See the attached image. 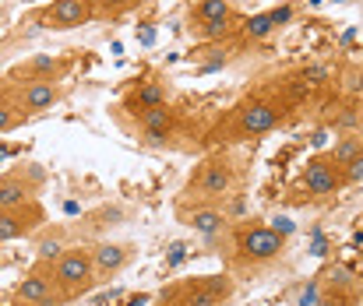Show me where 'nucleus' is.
Returning a JSON list of instances; mask_svg holds the SVG:
<instances>
[{"instance_id": "21", "label": "nucleus", "mask_w": 363, "mask_h": 306, "mask_svg": "<svg viewBox=\"0 0 363 306\" xmlns=\"http://www.w3.org/2000/svg\"><path fill=\"white\" fill-rule=\"evenodd\" d=\"M360 152H363V141H346V144H339V148H335V166H346V162H353Z\"/></svg>"}, {"instance_id": "20", "label": "nucleus", "mask_w": 363, "mask_h": 306, "mask_svg": "<svg viewBox=\"0 0 363 306\" xmlns=\"http://www.w3.org/2000/svg\"><path fill=\"white\" fill-rule=\"evenodd\" d=\"M138 0H92V11L103 14V18H117L123 11H130Z\"/></svg>"}, {"instance_id": "29", "label": "nucleus", "mask_w": 363, "mask_h": 306, "mask_svg": "<svg viewBox=\"0 0 363 306\" xmlns=\"http://www.w3.org/2000/svg\"><path fill=\"white\" fill-rule=\"evenodd\" d=\"M339 4H350V0H339Z\"/></svg>"}, {"instance_id": "6", "label": "nucleus", "mask_w": 363, "mask_h": 306, "mask_svg": "<svg viewBox=\"0 0 363 306\" xmlns=\"http://www.w3.org/2000/svg\"><path fill=\"white\" fill-rule=\"evenodd\" d=\"M14 99L25 109V116H35V113H46V109H53L57 102L64 99V89L53 78H28V81L18 85Z\"/></svg>"}, {"instance_id": "18", "label": "nucleus", "mask_w": 363, "mask_h": 306, "mask_svg": "<svg viewBox=\"0 0 363 306\" xmlns=\"http://www.w3.org/2000/svg\"><path fill=\"white\" fill-rule=\"evenodd\" d=\"M279 25H275V18H272V11H261V14H250L247 21H243V35L250 39V42H257V39H264V35H272Z\"/></svg>"}, {"instance_id": "30", "label": "nucleus", "mask_w": 363, "mask_h": 306, "mask_svg": "<svg viewBox=\"0 0 363 306\" xmlns=\"http://www.w3.org/2000/svg\"><path fill=\"white\" fill-rule=\"evenodd\" d=\"M138 4H141V0H138Z\"/></svg>"}, {"instance_id": "13", "label": "nucleus", "mask_w": 363, "mask_h": 306, "mask_svg": "<svg viewBox=\"0 0 363 306\" xmlns=\"http://www.w3.org/2000/svg\"><path fill=\"white\" fill-rule=\"evenodd\" d=\"M180 218H184L187 229H194V232L205 236V239H212V236H219V232L226 229V211H223L219 204H194L191 211L180 208Z\"/></svg>"}, {"instance_id": "10", "label": "nucleus", "mask_w": 363, "mask_h": 306, "mask_svg": "<svg viewBox=\"0 0 363 306\" xmlns=\"http://www.w3.org/2000/svg\"><path fill=\"white\" fill-rule=\"evenodd\" d=\"M300 183H303V191L314 194V198H332V194H339V187H342V173H339L335 162L314 159V162H307Z\"/></svg>"}, {"instance_id": "28", "label": "nucleus", "mask_w": 363, "mask_h": 306, "mask_svg": "<svg viewBox=\"0 0 363 306\" xmlns=\"http://www.w3.org/2000/svg\"><path fill=\"white\" fill-rule=\"evenodd\" d=\"M145 303H148V296H130L123 306H145Z\"/></svg>"}, {"instance_id": "19", "label": "nucleus", "mask_w": 363, "mask_h": 306, "mask_svg": "<svg viewBox=\"0 0 363 306\" xmlns=\"http://www.w3.org/2000/svg\"><path fill=\"white\" fill-rule=\"evenodd\" d=\"M25 120H28V116H25V109L18 106V99H0V134L21 127Z\"/></svg>"}, {"instance_id": "1", "label": "nucleus", "mask_w": 363, "mask_h": 306, "mask_svg": "<svg viewBox=\"0 0 363 306\" xmlns=\"http://www.w3.org/2000/svg\"><path fill=\"white\" fill-rule=\"evenodd\" d=\"M57 289L64 293V300H78L85 293H92V285L99 282L96 278V261H92V246H67L53 268H50Z\"/></svg>"}, {"instance_id": "3", "label": "nucleus", "mask_w": 363, "mask_h": 306, "mask_svg": "<svg viewBox=\"0 0 363 306\" xmlns=\"http://www.w3.org/2000/svg\"><path fill=\"white\" fill-rule=\"evenodd\" d=\"M233 296V278L226 275H208L187 285H177L169 296L162 293L159 306H226Z\"/></svg>"}, {"instance_id": "25", "label": "nucleus", "mask_w": 363, "mask_h": 306, "mask_svg": "<svg viewBox=\"0 0 363 306\" xmlns=\"http://www.w3.org/2000/svg\"><path fill=\"white\" fill-rule=\"evenodd\" d=\"M321 303V282H311V289H303L300 296V306H318Z\"/></svg>"}, {"instance_id": "5", "label": "nucleus", "mask_w": 363, "mask_h": 306, "mask_svg": "<svg viewBox=\"0 0 363 306\" xmlns=\"http://www.w3.org/2000/svg\"><path fill=\"white\" fill-rule=\"evenodd\" d=\"M279 116H282V109L272 99H243L233 109V134H240V137H261V134H268V130L279 127Z\"/></svg>"}, {"instance_id": "14", "label": "nucleus", "mask_w": 363, "mask_h": 306, "mask_svg": "<svg viewBox=\"0 0 363 306\" xmlns=\"http://www.w3.org/2000/svg\"><path fill=\"white\" fill-rule=\"evenodd\" d=\"M35 176H25V173H7L0 176V211H11V208H21V204L35 201Z\"/></svg>"}, {"instance_id": "11", "label": "nucleus", "mask_w": 363, "mask_h": 306, "mask_svg": "<svg viewBox=\"0 0 363 306\" xmlns=\"http://www.w3.org/2000/svg\"><path fill=\"white\" fill-rule=\"evenodd\" d=\"M130 257H134V246H130V243H110V239L96 243V246H92V261H96V278H99V282H106V278L121 275L123 268L130 264Z\"/></svg>"}, {"instance_id": "9", "label": "nucleus", "mask_w": 363, "mask_h": 306, "mask_svg": "<svg viewBox=\"0 0 363 306\" xmlns=\"http://www.w3.org/2000/svg\"><path fill=\"white\" fill-rule=\"evenodd\" d=\"M92 0H53L46 11H43V28H53V32H67V28H78L92 18Z\"/></svg>"}, {"instance_id": "26", "label": "nucleus", "mask_w": 363, "mask_h": 306, "mask_svg": "<svg viewBox=\"0 0 363 306\" xmlns=\"http://www.w3.org/2000/svg\"><path fill=\"white\" fill-rule=\"evenodd\" d=\"M272 229H275L279 236H289V232H293V222H289V218H275V225H272Z\"/></svg>"}, {"instance_id": "16", "label": "nucleus", "mask_w": 363, "mask_h": 306, "mask_svg": "<svg viewBox=\"0 0 363 306\" xmlns=\"http://www.w3.org/2000/svg\"><path fill=\"white\" fill-rule=\"evenodd\" d=\"M71 57H35V60H28V64H21L18 71H14V78H53V81H60L67 71H71Z\"/></svg>"}, {"instance_id": "24", "label": "nucleus", "mask_w": 363, "mask_h": 306, "mask_svg": "<svg viewBox=\"0 0 363 306\" xmlns=\"http://www.w3.org/2000/svg\"><path fill=\"white\" fill-rule=\"evenodd\" d=\"M60 254H64V246H60L57 239H46V243L39 246V261H57Z\"/></svg>"}, {"instance_id": "27", "label": "nucleus", "mask_w": 363, "mask_h": 306, "mask_svg": "<svg viewBox=\"0 0 363 306\" xmlns=\"http://www.w3.org/2000/svg\"><path fill=\"white\" fill-rule=\"evenodd\" d=\"M184 250H187L184 243H173V257H169V264H180V261H184Z\"/></svg>"}, {"instance_id": "4", "label": "nucleus", "mask_w": 363, "mask_h": 306, "mask_svg": "<svg viewBox=\"0 0 363 306\" xmlns=\"http://www.w3.org/2000/svg\"><path fill=\"white\" fill-rule=\"evenodd\" d=\"M233 250L247 264H268L286 250V236H279L272 225H240Z\"/></svg>"}, {"instance_id": "23", "label": "nucleus", "mask_w": 363, "mask_h": 306, "mask_svg": "<svg viewBox=\"0 0 363 306\" xmlns=\"http://www.w3.org/2000/svg\"><path fill=\"white\" fill-rule=\"evenodd\" d=\"M328 74H332V71H328L325 64H311V67H303V74H300V78H303V81H311V85H321V81H328Z\"/></svg>"}, {"instance_id": "12", "label": "nucleus", "mask_w": 363, "mask_h": 306, "mask_svg": "<svg viewBox=\"0 0 363 306\" xmlns=\"http://www.w3.org/2000/svg\"><path fill=\"white\" fill-rule=\"evenodd\" d=\"M166 102H169V89H166V81L148 78V81H138V85L127 92L123 109H127V113H134V116L141 120L145 113H152L155 106H166Z\"/></svg>"}, {"instance_id": "22", "label": "nucleus", "mask_w": 363, "mask_h": 306, "mask_svg": "<svg viewBox=\"0 0 363 306\" xmlns=\"http://www.w3.org/2000/svg\"><path fill=\"white\" fill-rule=\"evenodd\" d=\"M342 180H346V183H363V152L353 159V162L342 166Z\"/></svg>"}, {"instance_id": "8", "label": "nucleus", "mask_w": 363, "mask_h": 306, "mask_svg": "<svg viewBox=\"0 0 363 306\" xmlns=\"http://www.w3.org/2000/svg\"><path fill=\"white\" fill-rule=\"evenodd\" d=\"M14 300L21 306H60V303H67L64 293L57 289L53 275H46V271H28V275L14 285Z\"/></svg>"}, {"instance_id": "15", "label": "nucleus", "mask_w": 363, "mask_h": 306, "mask_svg": "<svg viewBox=\"0 0 363 306\" xmlns=\"http://www.w3.org/2000/svg\"><path fill=\"white\" fill-rule=\"evenodd\" d=\"M138 127H141V134L148 137V141H166V137H173V130H177V109L166 102V106H155L152 113H145L141 120H138Z\"/></svg>"}, {"instance_id": "7", "label": "nucleus", "mask_w": 363, "mask_h": 306, "mask_svg": "<svg viewBox=\"0 0 363 306\" xmlns=\"http://www.w3.org/2000/svg\"><path fill=\"white\" fill-rule=\"evenodd\" d=\"M43 222H46V208L39 201H28V204H21V208L0 211V243L32 236L35 229H43Z\"/></svg>"}, {"instance_id": "2", "label": "nucleus", "mask_w": 363, "mask_h": 306, "mask_svg": "<svg viewBox=\"0 0 363 306\" xmlns=\"http://www.w3.org/2000/svg\"><path fill=\"white\" fill-rule=\"evenodd\" d=\"M233 187H237V166L226 155H212L194 169V176L187 183V194L198 204H219L233 194Z\"/></svg>"}, {"instance_id": "17", "label": "nucleus", "mask_w": 363, "mask_h": 306, "mask_svg": "<svg viewBox=\"0 0 363 306\" xmlns=\"http://www.w3.org/2000/svg\"><path fill=\"white\" fill-rule=\"evenodd\" d=\"M191 18L198 21L194 28H208V25H230L233 21V4L230 0H198Z\"/></svg>"}]
</instances>
